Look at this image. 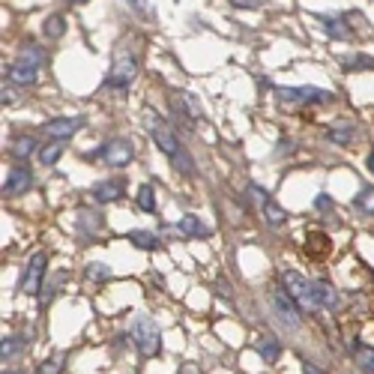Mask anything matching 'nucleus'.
<instances>
[{"mask_svg": "<svg viewBox=\"0 0 374 374\" xmlns=\"http://www.w3.org/2000/svg\"><path fill=\"white\" fill-rule=\"evenodd\" d=\"M279 96L294 105H324L333 99V93L317 90V87H279Z\"/></svg>", "mask_w": 374, "mask_h": 374, "instance_id": "nucleus-1", "label": "nucleus"}, {"mask_svg": "<svg viewBox=\"0 0 374 374\" xmlns=\"http://www.w3.org/2000/svg\"><path fill=\"white\" fill-rule=\"evenodd\" d=\"M281 279H285V290L297 299L299 308H317V306H315V297H312V281H306V279L299 276V272H294V270H288Z\"/></svg>", "mask_w": 374, "mask_h": 374, "instance_id": "nucleus-2", "label": "nucleus"}, {"mask_svg": "<svg viewBox=\"0 0 374 374\" xmlns=\"http://www.w3.org/2000/svg\"><path fill=\"white\" fill-rule=\"evenodd\" d=\"M132 339H135V344H138V350L144 353V357H153V353H159V348H162L159 330L150 321H138V324H135L132 326Z\"/></svg>", "mask_w": 374, "mask_h": 374, "instance_id": "nucleus-3", "label": "nucleus"}, {"mask_svg": "<svg viewBox=\"0 0 374 374\" xmlns=\"http://www.w3.org/2000/svg\"><path fill=\"white\" fill-rule=\"evenodd\" d=\"M45 270H48V258H45L42 252H36L30 261H27L24 267V276H21V290L24 294H36V290L42 288V276Z\"/></svg>", "mask_w": 374, "mask_h": 374, "instance_id": "nucleus-4", "label": "nucleus"}, {"mask_svg": "<svg viewBox=\"0 0 374 374\" xmlns=\"http://www.w3.org/2000/svg\"><path fill=\"white\" fill-rule=\"evenodd\" d=\"M135 72H138V63H135V57H132V54H120L105 84H108V87H117V90H123V87H129V84H132Z\"/></svg>", "mask_w": 374, "mask_h": 374, "instance_id": "nucleus-5", "label": "nucleus"}, {"mask_svg": "<svg viewBox=\"0 0 374 374\" xmlns=\"http://www.w3.org/2000/svg\"><path fill=\"white\" fill-rule=\"evenodd\" d=\"M102 159H105V165H111V168H126V165H129V162L135 159L132 141H126V138L111 141V144H108V147L102 150Z\"/></svg>", "mask_w": 374, "mask_h": 374, "instance_id": "nucleus-6", "label": "nucleus"}, {"mask_svg": "<svg viewBox=\"0 0 374 374\" xmlns=\"http://www.w3.org/2000/svg\"><path fill=\"white\" fill-rule=\"evenodd\" d=\"M272 306H276L279 317L288 326H299V324H303V317H299V303L288 294V290H272Z\"/></svg>", "mask_w": 374, "mask_h": 374, "instance_id": "nucleus-7", "label": "nucleus"}, {"mask_svg": "<svg viewBox=\"0 0 374 374\" xmlns=\"http://www.w3.org/2000/svg\"><path fill=\"white\" fill-rule=\"evenodd\" d=\"M30 186H33L30 168L15 165V168H9V174H6V180H3V195H9V198L24 195V191H30Z\"/></svg>", "mask_w": 374, "mask_h": 374, "instance_id": "nucleus-8", "label": "nucleus"}, {"mask_svg": "<svg viewBox=\"0 0 374 374\" xmlns=\"http://www.w3.org/2000/svg\"><path fill=\"white\" fill-rule=\"evenodd\" d=\"M6 72H9V81H12V84L27 87V84H33V81H36V75H39V63L21 54V57H18Z\"/></svg>", "mask_w": 374, "mask_h": 374, "instance_id": "nucleus-9", "label": "nucleus"}, {"mask_svg": "<svg viewBox=\"0 0 374 374\" xmlns=\"http://www.w3.org/2000/svg\"><path fill=\"white\" fill-rule=\"evenodd\" d=\"M81 126H84V117H57V120L45 123V135L54 141H63V138H72Z\"/></svg>", "mask_w": 374, "mask_h": 374, "instance_id": "nucleus-10", "label": "nucleus"}, {"mask_svg": "<svg viewBox=\"0 0 374 374\" xmlns=\"http://www.w3.org/2000/svg\"><path fill=\"white\" fill-rule=\"evenodd\" d=\"M126 195V180L114 177V180H102L96 189H93V198L99 204H114V200H120Z\"/></svg>", "mask_w": 374, "mask_h": 374, "instance_id": "nucleus-11", "label": "nucleus"}, {"mask_svg": "<svg viewBox=\"0 0 374 374\" xmlns=\"http://www.w3.org/2000/svg\"><path fill=\"white\" fill-rule=\"evenodd\" d=\"M153 138H156L159 150L165 153V156H171V159H177L180 153H183V150H180V141H177L174 135H171V132L165 129V126H162V123L156 120V114H153Z\"/></svg>", "mask_w": 374, "mask_h": 374, "instance_id": "nucleus-12", "label": "nucleus"}, {"mask_svg": "<svg viewBox=\"0 0 374 374\" xmlns=\"http://www.w3.org/2000/svg\"><path fill=\"white\" fill-rule=\"evenodd\" d=\"M312 297H315V306L317 308H339L342 306V297L330 281H312Z\"/></svg>", "mask_w": 374, "mask_h": 374, "instance_id": "nucleus-13", "label": "nucleus"}, {"mask_svg": "<svg viewBox=\"0 0 374 374\" xmlns=\"http://www.w3.org/2000/svg\"><path fill=\"white\" fill-rule=\"evenodd\" d=\"M36 150H39V147H36V141L30 138V135H21V138H15L12 147H9V153H12L15 159H30Z\"/></svg>", "mask_w": 374, "mask_h": 374, "instance_id": "nucleus-14", "label": "nucleus"}, {"mask_svg": "<svg viewBox=\"0 0 374 374\" xmlns=\"http://www.w3.org/2000/svg\"><path fill=\"white\" fill-rule=\"evenodd\" d=\"M317 24L324 27L330 36H335V39H348L350 30L344 27V21H339V18H330V15H317Z\"/></svg>", "mask_w": 374, "mask_h": 374, "instance_id": "nucleus-15", "label": "nucleus"}, {"mask_svg": "<svg viewBox=\"0 0 374 374\" xmlns=\"http://www.w3.org/2000/svg\"><path fill=\"white\" fill-rule=\"evenodd\" d=\"M42 33L48 36V39H60L63 33H66V18H63L60 12H54L45 18V24H42Z\"/></svg>", "mask_w": 374, "mask_h": 374, "instance_id": "nucleus-16", "label": "nucleus"}, {"mask_svg": "<svg viewBox=\"0 0 374 374\" xmlns=\"http://www.w3.org/2000/svg\"><path fill=\"white\" fill-rule=\"evenodd\" d=\"M177 231L186 234V236H204L207 227H204V222H200L198 216H183V218L177 222Z\"/></svg>", "mask_w": 374, "mask_h": 374, "instance_id": "nucleus-17", "label": "nucleus"}, {"mask_svg": "<svg viewBox=\"0 0 374 374\" xmlns=\"http://www.w3.org/2000/svg\"><path fill=\"white\" fill-rule=\"evenodd\" d=\"M63 156V144L60 141H51V144H45V147L39 150V162L45 168H51V165H57Z\"/></svg>", "mask_w": 374, "mask_h": 374, "instance_id": "nucleus-18", "label": "nucleus"}, {"mask_svg": "<svg viewBox=\"0 0 374 374\" xmlns=\"http://www.w3.org/2000/svg\"><path fill=\"white\" fill-rule=\"evenodd\" d=\"M258 353H261V357L267 359V362H276V359L281 357V344H279L276 339H261V342H258Z\"/></svg>", "mask_w": 374, "mask_h": 374, "instance_id": "nucleus-19", "label": "nucleus"}, {"mask_svg": "<svg viewBox=\"0 0 374 374\" xmlns=\"http://www.w3.org/2000/svg\"><path fill=\"white\" fill-rule=\"evenodd\" d=\"M263 218H267L270 225H285L288 216H285V209H281V207H276L272 200L263 198Z\"/></svg>", "mask_w": 374, "mask_h": 374, "instance_id": "nucleus-20", "label": "nucleus"}, {"mask_svg": "<svg viewBox=\"0 0 374 374\" xmlns=\"http://www.w3.org/2000/svg\"><path fill=\"white\" fill-rule=\"evenodd\" d=\"M138 207L144 209V213H153V209H156V189H153V186H141L138 189Z\"/></svg>", "mask_w": 374, "mask_h": 374, "instance_id": "nucleus-21", "label": "nucleus"}, {"mask_svg": "<svg viewBox=\"0 0 374 374\" xmlns=\"http://www.w3.org/2000/svg\"><path fill=\"white\" fill-rule=\"evenodd\" d=\"M129 240L135 243V245H138V249H156V245H159V240H156V236H153V234H147V231H132L129 234Z\"/></svg>", "mask_w": 374, "mask_h": 374, "instance_id": "nucleus-22", "label": "nucleus"}, {"mask_svg": "<svg viewBox=\"0 0 374 374\" xmlns=\"http://www.w3.org/2000/svg\"><path fill=\"white\" fill-rule=\"evenodd\" d=\"M60 371H63V357H48L36 368V374H60Z\"/></svg>", "mask_w": 374, "mask_h": 374, "instance_id": "nucleus-23", "label": "nucleus"}, {"mask_svg": "<svg viewBox=\"0 0 374 374\" xmlns=\"http://www.w3.org/2000/svg\"><path fill=\"white\" fill-rule=\"evenodd\" d=\"M357 207L366 209V213H374V189H362L357 195Z\"/></svg>", "mask_w": 374, "mask_h": 374, "instance_id": "nucleus-24", "label": "nucleus"}, {"mask_svg": "<svg viewBox=\"0 0 374 374\" xmlns=\"http://www.w3.org/2000/svg\"><path fill=\"white\" fill-rule=\"evenodd\" d=\"M180 99H183L186 111H189L191 117H195V120H198V117H204V108H200V102H198V99L191 96V93H183V96H180Z\"/></svg>", "mask_w": 374, "mask_h": 374, "instance_id": "nucleus-25", "label": "nucleus"}, {"mask_svg": "<svg viewBox=\"0 0 374 374\" xmlns=\"http://www.w3.org/2000/svg\"><path fill=\"white\" fill-rule=\"evenodd\" d=\"M359 368L374 374V348H362L359 350Z\"/></svg>", "mask_w": 374, "mask_h": 374, "instance_id": "nucleus-26", "label": "nucleus"}, {"mask_svg": "<svg viewBox=\"0 0 374 374\" xmlns=\"http://www.w3.org/2000/svg\"><path fill=\"white\" fill-rule=\"evenodd\" d=\"M18 348H21V344H18L15 339H9V335H6L3 344H0V357H3V359H12L15 353H18Z\"/></svg>", "mask_w": 374, "mask_h": 374, "instance_id": "nucleus-27", "label": "nucleus"}, {"mask_svg": "<svg viewBox=\"0 0 374 374\" xmlns=\"http://www.w3.org/2000/svg\"><path fill=\"white\" fill-rule=\"evenodd\" d=\"M330 138L339 141V144H350L353 141V129L350 126H344V129H330Z\"/></svg>", "mask_w": 374, "mask_h": 374, "instance_id": "nucleus-28", "label": "nucleus"}, {"mask_svg": "<svg viewBox=\"0 0 374 374\" xmlns=\"http://www.w3.org/2000/svg\"><path fill=\"white\" fill-rule=\"evenodd\" d=\"M348 69H357V66H374V60L371 57H353V60H348L344 63Z\"/></svg>", "mask_w": 374, "mask_h": 374, "instance_id": "nucleus-29", "label": "nucleus"}, {"mask_svg": "<svg viewBox=\"0 0 374 374\" xmlns=\"http://www.w3.org/2000/svg\"><path fill=\"white\" fill-rule=\"evenodd\" d=\"M231 3H234L236 9H258L263 0H231Z\"/></svg>", "mask_w": 374, "mask_h": 374, "instance_id": "nucleus-30", "label": "nucleus"}, {"mask_svg": "<svg viewBox=\"0 0 374 374\" xmlns=\"http://www.w3.org/2000/svg\"><path fill=\"white\" fill-rule=\"evenodd\" d=\"M303 368H306V374H324L321 368H315V366H312V362H303Z\"/></svg>", "mask_w": 374, "mask_h": 374, "instance_id": "nucleus-31", "label": "nucleus"}, {"mask_svg": "<svg viewBox=\"0 0 374 374\" xmlns=\"http://www.w3.org/2000/svg\"><path fill=\"white\" fill-rule=\"evenodd\" d=\"M12 96H15L12 90H6V87H3V105H9V102H12Z\"/></svg>", "mask_w": 374, "mask_h": 374, "instance_id": "nucleus-32", "label": "nucleus"}, {"mask_svg": "<svg viewBox=\"0 0 374 374\" xmlns=\"http://www.w3.org/2000/svg\"><path fill=\"white\" fill-rule=\"evenodd\" d=\"M108 272H111L108 267H93V276H108Z\"/></svg>", "mask_w": 374, "mask_h": 374, "instance_id": "nucleus-33", "label": "nucleus"}, {"mask_svg": "<svg viewBox=\"0 0 374 374\" xmlns=\"http://www.w3.org/2000/svg\"><path fill=\"white\" fill-rule=\"evenodd\" d=\"M315 204H317V207H321V209H326V207H330V198H317V200H315Z\"/></svg>", "mask_w": 374, "mask_h": 374, "instance_id": "nucleus-34", "label": "nucleus"}, {"mask_svg": "<svg viewBox=\"0 0 374 374\" xmlns=\"http://www.w3.org/2000/svg\"><path fill=\"white\" fill-rule=\"evenodd\" d=\"M368 171H371V174H374V150L368 153Z\"/></svg>", "mask_w": 374, "mask_h": 374, "instance_id": "nucleus-35", "label": "nucleus"}, {"mask_svg": "<svg viewBox=\"0 0 374 374\" xmlns=\"http://www.w3.org/2000/svg\"><path fill=\"white\" fill-rule=\"evenodd\" d=\"M72 3H87V0H72Z\"/></svg>", "mask_w": 374, "mask_h": 374, "instance_id": "nucleus-36", "label": "nucleus"}, {"mask_svg": "<svg viewBox=\"0 0 374 374\" xmlns=\"http://www.w3.org/2000/svg\"><path fill=\"white\" fill-rule=\"evenodd\" d=\"M3 374H21V371H3Z\"/></svg>", "mask_w": 374, "mask_h": 374, "instance_id": "nucleus-37", "label": "nucleus"}]
</instances>
